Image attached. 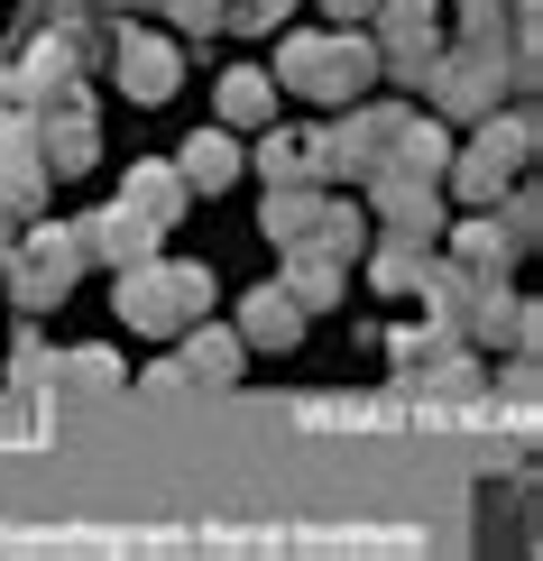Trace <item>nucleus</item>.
Listing matches in <instances>:
<instances>
[{
  "mask_svg": "<svg viewBox=\"0 0 543 561\" xmlns=\"http://www.w3.org/2000/svg\"><path fill=\"white\" fill-rule=\"evenodd\" d=\"M121 322L129 332H148V341H167V332H184V322H203V304H212V276L194 267V259H129L121 267Z\"/></svg>",
  "mask_w": 543,
  "mask_h": 561,
  "instance_id": "nucleus-1",
  "label": "nucleus"
},
{
  "mask_svg": "<svg viewBox=\"0 0 543 561\" xmlns=\"http://www.w3.org/2000/svg\"><path fill=\"white\" fill-rule=\"evenodd\" d=\"M276 83H295L304 102H360V92L377 83V46L369 28H323V37H286L276 46Z\"/></svg>",
  "mask_w": 543,
  "mask_h": 561,
  "instance_id": "nucleus-2",
  "label": "nucleus"
},
{
  "mask_svg": "<svg viewBox=\"0 0 543 561\" xmlns=\"http://www.w3.org/2000/svg\"><path fill=\"white\" fill-rule=\"evenodd\" d=\"M92 267V249H83V230H65V221H29L10 240V259H0V295L19 304V313H46V304H65L75 295V276Z\"/></svg>",
  "mask_w": 543,
  "mask_h": 561,
  "instance_id": "nucleus-3",
  "label": "nucleus"
},
{
  "mask_svg": "<svg viewBox=\"0 0 543 561\" xmlns=\"http://www.w3.org/2000/svg\"><path fill=\"white\" fill-rule=\"evenodd\" d=\"M525 157H534V121H525V111H507V121H498V111H479L470 148H452V167H442V175H452L470 203H498L507 184L525 175Z\"/></svg>",
  "mask_w": 543,
  "mask_h": 561,
  "instance_id": "nucleus-4",
  "label": "nucleus"
},
{
  "mask_svg": "<svg viewBox=\"0 0 543 561\" xmlns=\"http://www.w3.org/2000/svg\"><path fill=\"white\" fill-rule=\"evenodd\" d=\"M423 102H433V121H479V111H498V83H507V56L498 46H433V65H423Z\"/></svg>",
  "mask_w": 543,
  "mask_h": 561,
  "instance_id": "nucleus-5",
  "label": "nucleus"
},
{
  "mask_svg": "<svg viewBox=\"0 0 543 561\" xmlns=\"http://www.w3.org/2000/svg\"><path fill=\"white\" fill-rule=\"evenodd\" d=\"M377 75H396V83H415L423 75V65H433V46H442V10H433V0H377Z\"/></svg>",
  "mask_w": 543,
  "mask_h": 561,
  "instance_id": "nucleus-6",
  "label": "nucleus"
},
{
  "mask_svg": "<svg viewBox=\"0 0 543 561\" xmlns=\"http://www.w3.org/2000/svg\"><path fill=\"white\" fill-rule=\"evenodd\" d=\"M369 203H377V221L406 230V240H442V184H433V175L377 167V175H369Z\"/></svg>",
  "mask_w": 543,
  "mask_h": 561,
  "instance_id": "nucleus-7",
  "label": "nucleus"
},
{
  "mask_svg": "<svg viewBox=\"0 0 543 561\" xmlns=\"http://www.w3.org/2000/svg\"><path fill=\"white\" fill-rule=\"evenodd\" d=\"M111 65H121V92H129V102H167V92H176V46H167V37H138V28H121Z\"/></svg>",
  "mask_w": 543,
  "mask_h": 561,
  "instance_id": "nucleus-8",
  "label": "nucleus"
},
{
  "mask_svg": "<svg viewBox=\"0 0 543 561\" xmlns=\"http://www.w3.org/2000/svg\"><path fill=\"white\" fill-rule=\"evenodd\" d=\"M240 378V332H194L176 368H157V387H230Z\"/></svg>",
  "mask_w": 543,
  "mask_h": 561,
  "instance_id": "nucleus-9",
  "label": "nucleus"
},
{
  "mask_svg": "<svg viewBox=\"0 0 543 561\" xmlns=\"http://www.w3.org/2000/svg\"><path fill=\"white\" fill-rule=\"evenodd\" d=\"M176 175H184V194H222V184L240 175V138L230 129H194L176 148Z\"/></svg>",
  "mask_w": 543,
  "mask_h": 561,
  "instance_id": "nucleus-10",
  "label": "nucleus"
},
{
  "mask_svg": "<svg viewBox=\"0 0 543 561\" xmlns=\"http://www.w3.org/2000/svg\"><path fill=\"white\" fill-rule=\"evenodd\" d=\"M83 249H92L102 267H129V259H148V249H157V221H138L129 203H111V213L83 221Z\"/></svg>",
  "mask_w": 543,
  "mask_h": 561,
  "instance_id": "nucleus-11",
  "label": "nucleus"
},
{
  "mask_svg": "<svg viewBox=\"0 0 543 561\" xmlns=\"http://www.w3.org/2000/svg\"><path fill=\"white\" fill-rule=\"evenodd\" d=\"M295 332H304V304H295L286 286H258V295L240 304V341H258V350H295Z\"/></svg>",
  "mask_w": 543,
  "mask_h": 561,
  "instance_id": "nucleus-12",
  "label": "nucleus"
},
{
  "mask_svg": "<svg viewBox=\"0 0 543 561\" xmlns=\"http://www.w3.org/2000/svg\"><path fill=\"white\" fill-rule=\"evenodd\" d=\"M121 203H129L138 221L176 230V221H184V203H194V194H184V175H176V167H129V184H121Z\"/></svg>",
  "mask_w": 543,
  "mask_h": 561,
  "instance_id": "nucleus-13",
  "label": "nucleus"
},
{
  "mask_svg": "<svg viewBox=\"0 0 543 561\" xmlns=\"http://www.w3.org/2000/svg\"><path fill=\"white\" fill-rule=\"evenodd\" d=\"M304 313H323V304H341V286H350V267L341 259H323V249H286V276H276Z\"/></svg>",
  "mask_w": 543,
  "mask_h": 561,
  "instance_id": "nucleus-14",
  "label": "nucleus"
},
{
  "mask_svg": "<svg viewBox=\"0 0 543 561\" xmlns=\"http://www.w3.org/2000/svg\"><path fill=\"white\" fill-rule=\"evenodd\" d=\"M240 167H258L268 184H314V138L304 129H268L258 148H240Z\"/></svg>",
  "mask_w": 543,
  "mask_h": 561,
  "instance_id": "nucleus-15",
  "label": "nucleus"
},
{
  "mask_svg": "<svg viewBox=\"0 0 543 561\" xmlns=\"http://www.w3.org/2000/svg\"><path fill=\"white\" fill-rule=\"evenodd\" d=\"M258 121H276V83L258 65H230L222 75V129H258Z\"/></svg>",
  "mask_w": 543,
  "mask_h": 561,
  "instance_id": "nucleus-16",
  "label": "nucleus"
},
{
  "mask_svg": "<svg viewBox=\"0 0 543 561\" xmlns=\"http://www.w3.org/2000/svg\"><path fill=\"white\" fill-rule=\"evenodd\" d=\"M304 249H323V259H360V249H369V213H360V203H323V213H314V230H304Z\"/></svg>",
  "mask_w": 543,
  "mask_h": 561,
  "instance_id": "nucleus-17",
  "label": "nucleus"
},
{
  "mask_svg": "<svg viewBox=\"0 0 543 561\" xmlns=\"http://www.w3.org/2000/svg\"><path fill=\"white\" fill-rule=\"evenodd\" d=\"M423 267H433V240H406V230H387V249L369 259V286H377V295H406V286H423Z\"/></svg>",
  "mask_w": 543,
  "mask_h": 561,
  "instance_id": "nucleus-18",
  "label": "nucleus"
},
{
  "mask_svg": "<svg viewBox=\"0 0 543 561\" xmlns=\"http://www.w3.org/2000/svg\"><path fill=\"white\" fill-rule=\"evenodd\" d=\"M314 213H323V184H268V240L276 249H304Z\"/></svg>",
  "mask_w": 543,
  "mask_h": 561,
  "instance_id": "nucleus-19",
  "label": "nucleus"
},
{
  "mask_svg": "<svg viewBox=\"0 0 543 561\" xmlns=\"http://www.w3.org/2000/svg\"><path fill=\"white\" fill-rule=\"evenodd\" d=\"M452 249H461V267L498 276V267L516 259V230H498V221H461V230H452Z\"/></svg>",
  "mask_w": 543,
  "mask_h": 561,
  "instance_id": "nucleus-20",
  "label": "nucleus"
},
{
  "mask_svg": "<svg viewBox=\"0 0 543 561\" xmlns=\"http://www.w3.org/2000/svg\"><path fill=\"white\" fill-rule=\"evenodd\" d=\"M65 378H75V387H121V359H111V350H75Z\"/></svg>",
  "mask_w": 543,
  "mask_h": 561,
  "instance_id": "nucleus-21",
  "label": "nucleus"
},
{
  "mask_svg": "<svg viewBox=\"0 0 543 561\" xmlns=\"http://www.w3.org/2000/svg\"><path fill=\"white\" fill-rule=\"evenodd\" d=\"M10 378H29V387H37V378H56V359H46V341H37V332H19V350H10Z\"/></svg>",
  "mask_w": 543,
  "mask_h": 561,
  "instance_id": "nucleus-22",
  "label": "nucleus"
},
{
  "mask_svg": "<svg viewBox=\"0 0 543 561\" xmlns=\"http://www.w3.org/2000/svg\"><path fill=\"white\" fill-rule=\"evenodd\" d=\"M369 10H377V0H323V19H332V28H369Z\"/></svg>",
  "mask_w": 543,
  "mask_h": 561,
  "instance_id": "nucleus-23",
  "label": "nucleus"
},
{
  "mask_svg": "<svg viewBox=\"0 0 543 561\" xmlns=\"http://www.w3.org/2000/svg\"><path fill=\"white\" fill-rule=\"evenodd\" d=\"M10 240H19V213H10V203H0V259H10Z\"/></svg>",
  "mask_w": 543,
  "mask_h": 561,
  "instance_id": "nucleus-24",
  "label": "nucleus"
}]
</instances>
